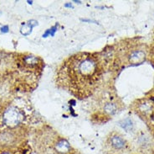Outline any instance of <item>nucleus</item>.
I'll use <instances>...</instances> for the list:
<instances>
[{
  "label": "nucleus",
  "instance_id": "1",
  "mask_svg": "<svg viewBox=\"0 0 154 154\" xmlns=\"http://www.w3.org/2000/svg\"><path fill=\"white\" fill-rule=\"evenodd\" d=\"M102 60L89 53L72 56L60 69V77L69 91L81 96H87L99 82L102 73Z\"/></svg>",
  "mask_w": 154,
  "mask_h": 154
},
{
  "label": "nucleus",
  "instance_id": "2",
  "mask_svg": "<svg viewBox=\"0 0 154 154\" xmlns=\"http://www.w3.org/2000/svg\"><path fill=\"white\" fill-rule=\"evenodd\" d=\"M23 114L14 106H11L4 112V122L10 127L16 126L23 120Z\"/></svg>",
  "mask_w": 154,
  "mask_h": 154
},
{
  "label": "nucleus",
  "instance_id": "3",
  "mask_svg": "<svg viewBox=\"0 0 154 154\" xmlns=\"http://www.w3.org/2000/svg\"><path fill=\"white\" fill-rule=\"evenodd\" d=\"M54 148L55 152L59 154H68L72 150L69 143L65 138L58 139L54 143Z\"/></svg>",
  "mask_w": 154,
  "mask_h": 154
},
{
  "label": "nucleus",
  "instance_id": "4",
  "mask_svg": "<svg viewBox=\"0 0 154 154\" xmlns=\"http://www.w3.org/2000/svg\"><path fill=\"white\" fill-rule=\"evenodd\" d=\"M109 143L112 148L115 150H123L127 146V142L126 140L118 134H112L109 137Z\"/></svg>",
  "mask_w": 154,
  "mask_h": 154
},
{
  "label": "nucleus",
  "instance_id": "5",
  "mask_svg": "<svg viewBox=\"0 0 154 154\" xmlns=\"http://www.w3.org/2000/svg\"><path fill=\"white\" fill-rule=\"evenodd\" d=\"M146 60V53L141 50L131 51L128 57V61L131 64H141Z\"/></svg>",
  "mask_w": 154,
  "mask_h": 154
},
{
  "label": "nucleus",
  "instance_id": "6",
  "mask_svg": "<svg viewBox=\"0 0 154 154\" xmlns=\"http://www.w3.org/2000/svg\"><path fill=\"white\" fill-rule=\"evenodd\" d=\"M152 110H153V104L149 100H143L137 105V112L143 116H147L151 115Z\"/></svg>",
  "mask_w": 154,
  "mask_h": 154
},
{
  "label": "nucleus",
  "instance_id": "7",
  "mask_svg": "<svg viewBox=\"0 0 154 154\" xmlns=\"http://www.w3.org/2000/svg\"><path fill=\"white\" fill-rule=\"evenodd\" d=\"M103 110L107 116H113L117 112V105L113 102H107L103 106Z\"/></svg>",
  "mask_w": 154,
  "mask_h": 154
},
{
  "label": "nucleus",
  "instance_id": "8",
  "mask_svg": "<svg viewBox=\"0 0 154 154\" xmlns=\"http://www.w3.org/2000/svg\"><path fill=\"white\" fill-rule=\"evenodd\" d=\"M23 62L28 67H36V66L38 65L39 58L35 57V56H33V55H28V56L24 57V58H23Z\"/></svg>",
  "mask_w": 154,
  "mask_h": 154
},
{
  "label": "nucleus",
  "instance_id": "9",
  "mask_svg": "<svg viewBox=\"0 0 154 154\" xmlns=\"http://www.w3.org/2000/svg\"><path fill=\"white\" fill-rule=\"evenodd\" d=\"M120 126H122V128H123L124 130L129 131H131L133 127V124H132V121L131 120V119L129 118H127V119L122 120L121 122H120Z\"/></svg>",
  "mask_w": 154,
  "mask_h": 154
},
{
  "label": "nucleus",
  "instance_id": "10",
  "mask_svg": "<svg viewBox=\"0 0 154 154\" xmlns=\"http://www.w3.org/2000/svg\"><path fill=\"white\" fill-rule=\"evenodd\" d=\"M31 29H32V26L30 25L25 24V25H23V27L21 28V33L24 35H29L31 32Z\"/></svg>",
  "mask_w": 154,
  "mask_h": 154
},
{
  "label": "nucleus",
  "instance_id": "11",
  "mask_svg": "<svg viewBox=\"0 0 154 154\" xmlns=\"http://www.w3.org/2000/svg\"><path fill=\"white\" fill-rule=\"evenodd\" d=\"M2 154H11V153H9V152H3Z\"/></svg>",
  "mask_w": 154,
  "mask_h": 154
}]
</instances>
